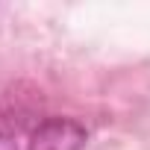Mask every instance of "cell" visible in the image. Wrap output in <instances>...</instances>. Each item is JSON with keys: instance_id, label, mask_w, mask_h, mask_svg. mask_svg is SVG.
<instances>
[{"instance_id": "cell-1", "label": "cell", "mask_w": 150, "mask_h": 150, "mask_svg": "<svg viewBox=\"0 0 150 150\" xmlns=\"http://www.w3.org/2000/svg\"><path fill=\"white\" fill-rule=\"evenodd\" d=\"M88 141V132L74 118H44L33 135L30 150H83Z\"/></svg>"}, {"instance_id": "cell-2", "label": "cell", "mask_w": 150, "mask_h": 150, "mask_svg": "<svg viewBox=\"0 0 150 150\" xmlns=\"http://www.w3.org/2000/svg\"><path fill=\"white\" fill-rule=\"evenodd\" d=\"M0 150H18L15 135H12L9 129H3V127H0Z\"/></svg>"}]
</instances>
